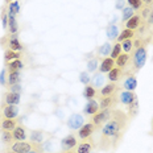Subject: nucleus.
<instances>
[{
  "instance_id": "nucleus-8",
  "label": "nucleus",
  "mask_w": 153,
  "mask_h": 153,
  "mask_svg": "<svg viewBox=\"0 0 153 153\" xmlns=\"http://www.w3.org/2000/svg\"><path fill=\"white\" fill-rule=\"evenodd\" d=\"M117 103H119V97H117V94H115V95H110V97L100 98L99 107H100V110H106V108H115Z\"/></svg>"
},
{
  "instance_id": "nucleus-49",
  "label": "nucleus",
  "mask_w": 153,
  "mask_h": 153,
  "mask_svg": "<svg viewBox=\"0 0 153 153\" xmlns=\"http://www.w3.org/2000/svg\"><path fill=\"white\" fill-rule=\"evenodd\" d=\"M65 153H76V151H66Z\"/></svg>"
},
{
  "instance_id": "nucleus-12",
  "label": "nucleus",
  "mask_w": 153,
  "mask_h": 153,
  "mask_svg": "<svg viewBox=\"0 0 153 153\" xmlns=\"http://www.w3.org/2000/svg\"><path fill=\"white\" fill-rule=\"evenodd\" d=\"M76 143H78V140H76V136L75 135H68L66 137L62 139L61 141V148L62 151H71L74 146H76Z\"/></svg>"
},
{
  "instance_id": "nucleus-52",
  "label": "nucleus",
  "mask_w": 153,
  "mask_h": 153,
  "mask_svg": "<svg viewBox=\"0 0 153 153\" xmlns=\"http://www.w3.org/2000/svg\"><path fill=\"white\" fill-rule=\"evenodd\" d=\"M152 131H153V120H152Z\"/></svg>"
},
{
  "instance_id": "nucleus-48",
  "label": "nucleus",
  "mask_w": 153,
  "mask_h": 153,
  "mask_svg": "<svg viewBox=\"0 0 153 153\" xmlns=\"http://www.w3.org/2000/svg\"><path fill=\"white\" fill-rule=\"evenodd\" d=\"M1 153H15V152H12V151H9V149H4Z\"/></svg>"
},
{
  "instance_id": "nucleus-2",
  "label": "nucleus",
  "mask_w": 153,
  "mask_h": 153,
  "mask_svg": "<svg viewBox=\"0 0 153 153\" xmlns=\"http://www.w3.org/2000/svg\"><path fill=\"white\" fill-rule=\"evenodd\" d=\"M146 44H148V40L145 38H133V49L129 53V62L124 70V74H135L144 68L146 58H148Z\"/></svg>"
},
{
  "instance_id": "nucleus-39",
  "label": "nucleus",
  "mask_w": 153,
  "mask_h": 153,
  "mask_svg": "<svg viewBox=\"0 0 153 153\" xmlns=\"http://www.w3.org/2000/svg\"><path fill=\"white\" fill-rule=\"evenodd\" d=\"M99 57H95L94 59H90V61L87 62V70L88 71H95V70H97V66H98V61H99Z\"/></svg>"
},
{
  "instance_id": "nucleus-11",
  "label": "nucleus",
  "mask_w": 153,
  "mask_h": 153,
  "mask_svg": "<svg viewBox=\"0 0 153 153\" xmlns=\"http://www.w3.org/2000/svg\"><path fill=\"white\" fill-rule=\"evenodd\" d=\"M85 124L83 117L79 114H73L68 119V127L70 129H79Z\"/></svg>"
},
{
  "instance_id": "nucleus-44",
  "label": "nucleus",
  "mask_w": 153,
  "mask_h": 153,
  "mask_svg": "<svg viewBox=\"0 0 153 153\" xmlns=\"http://www.w3.org/2000/svg\"><path fill=\"white\" fill-rule=\"evenodd\" d=\"M151 24H153V7L151 8V13L145 20V25H151Z\"/></svg>"
},
{
  "instance_id": "nucleus-14",
  "label": "nucleus",
  "mask_w": 153,
  "mask_h": 153,
  "mask_svg": "<svg viewBox=\"0 0 153 153\" xmlns=\"http://www.w3.org/2000/svg\"><path fill=\"white\" fill-rule=\"evenodd\" d=\"M3 115H4L5 119H16L19 115V107L16 104L3 106Z\"/></svg>"
},
{
  "instance_id": "nucleus-34",
  "label": "nucleus",
  "mask_w": 153,
  "mask_h": 153,
  "mask_svg": "<svg viewBox=\"0 0 153 153\" xmlns=\"http://www.w3.org/2000/svg\"><path fill=\"white\" fill-rule=\"evenodd\" d=\"M19 11H20V3H19L17 0H13L12 3H9V11H8L9 16L16 17V15L19 13Z\"/></svg>"
},
{
  "instance_id": "nucleus-7",
  "label": "nucleus",
  "mask_w": 153,
  "mask_h": 153,
  "mask_svg": "<svg viewBox=\"0 0 153 153\" xmlns=\"http://www.w3.org/2000/svg\"><path fill=\"white\" fill-rule=\"evenodd\" d=\"M95 148H97V143L92 137H88L76 145V153H92Z\"/></svg>"
},
{
  "instance_id": "nucleus-5",
  "label": "nucleus",
  "mask_w": 153,
  "mask_h": 153,
  "mask_svg": "<svg viewBox=\"0 0 153 153\" xmlns=\"http://www.w3.org/2000/svg\"><path fill=\"white\" fill-rule=\"evenodd\" d=\"M97 131H98V127L95 126L92 122L86 123V124H83V126H82L81 128L78 129L76 137L81 139V140H86V139H88V137H92V135H94Z\"/></svg>"
},
{
  "instance_id": "nucleus-17",
  "label": "nucleus",
  "mask_w": 153,
  "mask_h": 153,
  "mask_svg": "<svg viewBox=\"0 0 153 153\" xmlns=\"http://www.w3.org/2000/svg\"><path fill=\"white\" fill-rule=\"evenodd\" d=\"M122 76H124V70L116 68V66H115L114 69H111L110 71L107 73V79L110 82H114V83L119 82L120 79H122Z\"/></svg>"
},
{
  "instance_id": "nucleus-42",
  "label": "nucleus",
  "mask_w": 153,
  "mask_h": 153,
  "mask_svg": "<svg viewBox=\"0 0 153 153\" xmlns=\"http://www.w3.org/2000/svg\"><path fill=\"white\" fill-rule=\"evenodd\" d=\"M92 81H94V83L95 85H98V86H100L102 85V82H103V76H102V73H99V74H97L92 78Z\"/></svg>"
},
{
  "instance_id": "nucleus-22",
  "label": "nucleus",
  "mask_w": 153,
  "mask_h": 153,
  "mask_svg": "<svg viewBox=\"0 0 153 153\" xmlns=\"http://www.w3.org/2000/svg\"><path fill=\"white\" fill-rule=\"evenodd\" d=\"M19 124V119H4L0 123V129L1 131H13L16 126Z\"/></svg>"
},
{
  "instance_id": "nucleus-41",
  "label": "nucleus",
  "mask_w": 153,
  "mask_h": 153,
  "mask_svg": "<svg viewBox=\"0 0 153 153\" xmlns=\"http://www.w3.org/2000/svg\"><path fill=\"white\" fill-rule=\"evenodd\" d=\"M8 20H9L8 13L5 11H3V13H1V23H3V28H4L5 30H8Z\"/></svg>"
},
{
  "instance_id": "nucleus-21",
  "label": "nucleus",
  "mask_w": 153,
  "mask_h": 153,
  "mask_svg": "<svg viewBox=\"0 0 153 153\" xmlns=\"http://www.w3.org/2000/svg\"><path fill=\"white\" fill-rule=\"evenodd\" d=\"M115 68V59H112L110 57H106V58L102 59L100 62V66H99V73H102V74H104V73H108L111 69Z\"/></svg>"
},
{
  "instance_id": "nucleus-30",
  "label": "nucleus",
  "mask_w": 153,
  "mask_h": 153,
  "mask_svg": "<svg viewBox=\"0 0 153 153\" xmlns=\"http://www.w3.org/2000/svg\"><path fill=\"white\" fill-rule=\"evenodd\" d=\"M111 50H112V45H111L110 42H106L103 44L100 48H98V54H99L100 57H103V58H106L107 56H110L111 54Z\"/></svg>"
},
{
  "instance_id": "nucleus-40",
  "label": "nucleus",
  "mask_w": 153,
  "mask_h": 153,
  "mask_svg": "<svg viewBox=\"0 0 153 153\" xmlns=\"http://www.w3.org/2000/svg\"><path fill=\"white\" fill-rule=\"evenodd\" d=\"M79 81H81L85 86L88 85V82H90V75H88V73L87 71H82L81 75H79Z\"/></svg>"
},
{
  "instance_id": "nucleus-23",
  "label": "nucleus",
  "mask_w": 153,
  "mask_h": 153,
  "mask_svg": "<svg viewBox=\"0 0 153 153\" xmlns=\"http://www.w3.org/2000/svg\"><path fill=\"white\" fill-rule=\"evenodd\" d=\"M128 62H129V54L128 53H122L116 59H115L116 68H119L122 70H126V68L128 66Z\"/></svg>"
},
{
  "instance_id": "nucleus-18",
  "label": "nucleus",
  "mask_w": 153,
  "mask_h": 153,
  "mask_svg": "<svg viewBox=\"0 0 153 153\" xmlns=\"http://www.w3.org/2000/svg\"><path fill=\"white\" fill-rule=\"evenodd\" d=\"M135 98H137V95H136L135 92H133V91H127V90L123 91V92H120V95H119L120 103L124 104V106H128V104H131Z\"/></svg>"
},
{
  "instance_id": "nucleus-15",
  "label": "nucleus",
  "mask_w": 153,
  "mask_h": 153,
  "mask_svg": "<svg viewBox=\"0 0 153 153\" xmlns=\"http://www.w3.org/2000/svg\"><path fill=\"white\" fill-rule=\"evenodd\" d=\"M127 75V78L123 82V88L127 91H135V88L137 87V79L133 74H124Z\"/></svg>"
},
{
  "instance_id": "nucleus-36",
  "label": "nucleus",
  "mask_w": 153,
  "mask_h": 153,
  "mask_svg": "<svg viewBox=\"0 0 153 153\" xmlns=\"http://www.w3.org/2000/svg\"><path fill=\"white\" fill-rule=\"evenodd\" d=\"M122 44V50L124 53H131L132 52V49H133V38H129V40H126V41H123V42H120Z\"/></svg>"
},
{
  "instance_id": "nucleus-43",
  "label": "nucleus",
  "mask_w": 153,
  "mask_h": 153,
  "mask_svg": "<svg viewBox=\"0 0 153 153\" xmlns=\"http://www.w3.org/2000/svg\"><path fill=\"white\" fill-rule=\"evenodd\" d=\"M5 71H7V69H3L0 71V85L1 86L5 85Z\"/></svg>"
},
{
  "instance_id": "nucleus-10",
  "label": "nucleus",
  "mask_w": 153,
  "mask_h": 153,
  "mask_svg": "<svg viewBox=\"0 0 153 153\" xmlns=\"http://www.w3.org/2000/svg\"><path fill=\"white\" fill-rule=\"evenodd\" d=\"M119 88L120 87L116 83H114V82H110V83L104 85L103 87L99 90V97L100 98H104V97H110V95H115V94H117Z\"/></svg>"
},
{
  "instance_id": "nucleus-1",
  "label": "nucleus",
  "mask_w": 153,
  "mask_h": 153,
  "mask_svg": "<svg viewBox=\"0 0 153 153\" xmlns=\"http://www.w3.org/2000/svg\"><path fill=\"white\" fill-rule=\"evenodd\" d=\"M129 126V117L124 111L115 108L108 122L100 128L97 146L100 151H111L120 144Z\"/></svg>"
},
{
  "instance_id": "nucleus-9",
  "label": "nucleus",
  "mask_w": 153,
  "mask_h": 153,
  "mask_svg": "<svg viewBox=\"0 0 153 153\" xmlns=\"http://www.w3.org/2000/svg\"><path fill=\"white\" fill-rule=\"evenodd\" d=\"M20 103V94L19 92L7 91L1 98V106H7V104H17Z\"/></svg>"
},
{
  "instance_id": "nucleus-4",
  "label": "nucleus",
  "mask_w": 153,
  "mask_h": 153,
  "mask_svg": "<svg viewBox=\"0 0 153 153\" xmlns=\"http://www.w3.org/2000/svg\"><path fill=\"white\" fill-rule=\"evenodd\" d=\"M114 110H115V108H106V110L98 111V112L95 114L94 116H91V122L98 127V129H100L102 127H103L104 124L108 122V119L111 117V115H112Z\"/></svg>"
},
{
  "instance_id": "nucleus-19",
  "label": "nucleus",
  "mask_w": 153,
  "mask_h": 153,
  "mask_svg": "<svg viewBox=\"0 0 153 153\" xmlns=\"http://www.w3.org/2000/svg\"><path fill=\"white\" fill-rule=\"evenodd\" d=\"M141 24H143L141 17H140L139 15H133L132 17L126 23V28L127 29H131V30H136L141 27Z\"/></svg>"
},
{
  "instance_id": "nucleus-27",
  "label": "nucleus",
  "mask_w": 153,
  "mask_h": 153,
  "mask_svg": "<svg viewBox=\"0 0 153 153\" xmlns=\"http://www.w3.org/2000/svg\"><path fill=\"white\" fill-rule=\"evenodd\" d=\"M20 57H21L20 52H15V50H11V49H5V52H4V61H5V63L11 62V61H15V59H20Z\"/></svg>"
},
{
  "instance_id": "nucleus-24",
  "label": "nucleus",
  "mask_w": 153,
  "mask_h": 153,
  "mask_svg": "<svg viewBox=\"0 0 153 153\" xmlns=\"http://www.w3.org/2000/svg\"><path fill=\"white\" fill-rule=\"evenodd\" d=\"M45 140V135L42 131H32L29 135V141L34 143V144H44Z\"/></svg>"
},
{
  "instance_id": "nucleus-6",
  "label": "nucleus",
  "mask_w": 153,
  "mask_h": 153,
  "mask_svg": "<svg viewBox=\"0 0 153 153\" xmlns=\"http://www.w3.org/2000/svg\"><path fill=\"white\" fill-rule=\"evenodd\" d=\"M32 143L30 141H15L12 145H9L7 149L15 152V153H28L29 151H32Z\"/></svg>"
},
{
  "instance_id": "nucleus-33",
  "label": "nucleus",
  "mask_w": 153,
  "mask_h": 153,
  "mask_svg": "<svg viewBox=\"0 0 153 153\" xmlns=\"http://www.w3.org/2000/svg\"><path fill=\"white\" fill-rule=\"evenodd\" d=\"M95 95H97V90L94 88V86L86 85V87H85V90H83V97L87 100H90V99H92V98H95Z\"/></svg>"
},
{
  "instance_id": "nucleus-38",
  "label": "nucleus",
  "mask_w": 153,
  "mask_h": 153,
  "mask_svg": "<svg viewBox=\"0 0 153 153\" xmlns=\"http://www.w3.org/2000/svg\"><path fill=\"white\" fill-rule=\"evenodd\" d=\"M129 4V7L132 9H135V11H137V9H141L144 7V4H143L141 0H127Z\"/></svg>"
},
{
  "instance_id": "nucleus-3",
  "label": "nucleus",
  "mask_w": 153,
  "mask_h": 153,
  "mask_svg": "<svg viewBox=\"0 0 153 153\" xmlns=\"http://www.w3.org/2000/svg\"><path fill=\"white\" fill-rule=\"evenodd\" d=\"M0 45L7 48V49L15 50V52H23V49H24V46L21 45V42L19 41L17 34H11V33L0 40Z\"/></svg>"
},
{
  "instance_id": "nucleus-35",
  "label": "nucleus",
  "mask_w": 153,
  "mask_h": 153,
  "mask_svg": "<svg viewBox=\"0 0 153 153\" xmlns=\"http://www.w3.org/2000/svg\"><path fill=\"white\" fill-rule=\"evenodd\" d=\"M120 54H122V44L116 41V44H114V45H112V50H111L110 56H111V58H112V59H116Z\"/></svg>"
},
{
  "instance_id": "nucleus-16",
  "label": "nucleus",
  "mask_w": 153,
  "mask_h": 153,
  "mask_svg": "<svg viewBox=\"0 0 153 153\" xmlns=\"http://www.w3.org/2000/svg\"><path fill=\"white\" fill-rule=\"evenodd\" d=\"M12 133H13L15 141H25L27 140V128H25L23 124L19 123L16 126V128L12 131Z\"/></svg>"
},
{
  "instance_id": "nucleus-46",
  "label": "nucleus",
  "mask_w": 153,
  "mask_h": 153,
  "mask_svg": "<svg viewBox=\"0 0 153 153\" xmlns=\"http://www.w3.org/2000/svg\"><path fill=\"white\" fill-rule=\"evenodd\" d=\"M143 4L146 5V7H152L153 5V0H141Z\"/></svg>"
},
{
  "instance_id": "nucleus-28",
  "label": "nucleus",
  "mask_w": 153,
  "mask_h": 153,
  "mask_svg": "<svg viewBox=\"0 0 153 153\" xmlns=\"http://www.w3.org/2000/svg\"><path fill=\"white\" fill-rule=\"evenodd\" d=\"M136 36V33H135V30H131V29H124L122 30V33L117 36V42H123V41H126V40H129V38H135Z\"/></svg>"
},
{
  "instance_id": "nucleus-32",
  "label": "nucleus",
  "mask_w": 153,
  "mask_h": 153,
  "mask_svg": "<svg viewBox=\"0 0 153 153\" xmlns=\"http://www.w3.org/2000/svg\"><path fill=\"white\" fill-rule=\"evenodd\" d=\"M9 20H8V32L11 34H17V30H19V25H17V21H16V17L13 16H9Z\"/></svg>"
},
{
  "instance_id": "nucleus-47",
  "label": "nucleus",
  "mask_w": 153,
  "mask_h": 153,
  "mask_svg": "<svg viewBox=\"0 0 153 153\" xmlns=\"http://www.w3.org/2000/svg\"><path fill=\"white\" fill-rule=\"evenodd\" d=\"M123 5H124L123 0H117V1H116V8H123Z\"/></svg>"
},
{
  "instance_id": "nucleus-31",
  "label": "nucleus",
  "mask_w": 153,
  "mask_h": 153,
  "mask_svg": "<svg viewBox=\"0 0 153 153\" xmlns=\"http://www.w3.org/2000/svg\"><path fill=\"white\" fill-rule=\"evenodd\" d=\"M117 36H119V29L115 24H110L107 27V37L108 40H116Z\"/></svg>"
},
{
  "instance_id": "nucleus-25",
  "label": "nucleus",
  "mask_w": 153,
  "mask_h": 153,
  "mask_svg": "<svg viewBox=\"0 0 153 153\" xmlns=\"http://www.w3.org/2000/svg\"><path fill=\"white\" fill-rule=\"evenodd\" d=\"M7 66V71L8 73H12V71H21L24 68V63L21 62V59H15V61H11V62H7L5 63Z\"/></svg>"
},
{
  "instance_id": "nucleus-51",
  "label": "nucleus",
  "mask_w": 153,
  "mask_h": 153,
  "mask_svg": "<svg viewBox=\"0 0 153 153\" xmlns=\"http://www.w3.org/2000/svg\"><path fill=\"white\" fill-rule=\"evenodd\" d=\"M0 123H1V112H0Z\"/></svg>"
},
{
  "instance_id": "nucleus-20",
  "label": "nucleus",
  "mask_w": 153,
  "mask_h": 153,
  "mask_svg": "<svg viewBox=\"0 0 153 153\" xmlns=\"http://www.w3.org/2000/svg\"><path fill=\"white\" fill-rule=\"evenodd\" d=\"M139 110H140V108H139V99H137V98H135L132 103L127 106V115H128L129 120L135 119V117L137 116Z\"/></svg>"
},
{
  "instance_id": "nucleus-13",
  "label": "nucleus",
  "mask_w": 153,
  "mask_h": 153,
  "mask_svg": "<svg viewBox=\"0 0 153 153\" xmlns=\"http://www.w3.org/2000/svg\"><path fill=\"white\" fill-rule=\"evenodd\" d=\"M98 111H100L99 103H98L97 100H94V99L87 100V103H86V106L83 108L85 115H87V116H94V115L97 114Z\"/></svg>"
},
{
  "instance_id": "nucleus-45",
  "label": "nucleus",
  "mask_w": 153,
  "mask_h": 153,
  "mask_svg": "<svg viewBox=\"0 0 153 153\" xmlns=\"http://www.w3.org/2000/svg\"><path fill=\"white\" fill-rule=\"evenodd\" d=\"M20 85H13V86H9V91H12V92H19L20 94Z\"/></svg>"
},
{
  "instance_id": "nucleus-37",
  "label": "nucleus",
  "mask_w": 153,
  "mask_h": 153,
  "mask_svg": "<svg viewBox=\"0 0 153 153\" xmlns=\"http://www.w3.org/2000/svg\"><path fill=\"white\" fill-rule=\"evenodd\" d=\"M133 15H135V9H132L131 7H126L123 9V21L127 23Z\"/></svg>"
},
{
  "instance_id": "nucleus-26",
  "label": "nucleus",
  "mask_w": 153,
  "mask_h": 153,
  "mask_svg": "<svg viewBox=\"0 0 153 153\" xmlns=\"http://www.w3.org/2000/svg\"><path fill=\"white\" fill-rule=\"evenodd\" d=\"M1 143L7 146V148L9 145H12L15 143L13 133H12L11 131H1Z\"/></svg>"
},
{
  "instance_id": "nucleus-29",
  "label": "nucleus",
  "mask_w": 153,
  "mask_h": 153,
  "mask_svg": "<svg viewBox=\"0 0 153 153\" xmlns=\"http://www.w3.org/2000/svg\"><path fill=\"white\" fill-rule=\"evenodd\" d=\"M21 81V74L20 71H12L8 74V81L7 85L8 86H13V85H19Z\"/></svg>"
},
{
  "instance_id": "nucleus-50",
  "label": "nucleus",
  "mask_w": 153,
  "mask_h": 153,
  "mask_svg": "<svg viewBox=\"0 0 153 153\" xmlns=\"http://www.w3.org/2000/svg\"><path fill=\"white\" fill-rule=\"evenodd\" d=\"M12 1H13V0H7V3H12Z\"/></svg>"
}]
</instances>
